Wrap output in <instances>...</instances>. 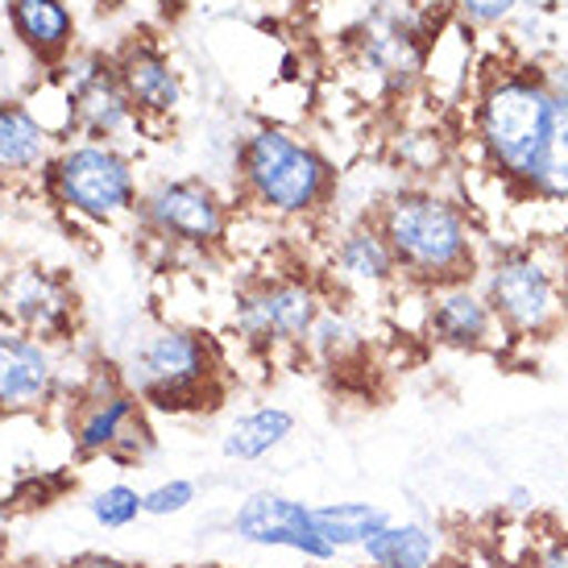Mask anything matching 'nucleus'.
I'll return each mask as SVG.
<instances>
[{"label": "nucleus", "instance_id": "nucleus-14", "mask_svg": "<svg viewBox=\"0 0 568 568\" xmlns=\"http://www.w3.org/2000/svg\"><path fill=\"white\" fill-rule=\"evenodd\" d=\"M75 286L42 262L13 266L0 278V324L30 332L38 341H67L75 328Z\"/></svg>", "mask_w": 568, "mask_h": 568}, {"label": "nucleus", "instance_id": "nucleus-33", "mask_svg": "<svg viewBox=\"0 0 568 568\" xmlns=\"http://www.w3.org/2000/svg\"><path fill=\"white\" fill-rule=\"evenodd\" d=\"M4 241H9V207L0 200V250H4Z\"/></svg>", "mask_w": 568, "mask_h": 568}, {"label": "nucleus", "instance_id": "nucleus-23", "mask_svg": "<svg viewBox=\"0 0 568 568\" xmlns=\"http://www.w3.org/2000/svg\"><path fill=\"white\" fill-rule=\"evenodd\" d=\"M556 104L552 125H548V142H544V159L536 166V179L527 187V204L539 207H565L568 204V67H548Z\"/></svg>", "mask_w": 568, "mask_h": 568}, {"label": "nucleus", "instance_id": "nucleus-22", "mask_svg": "<svg viewBox=\"0 0 568 568\" xmlns=\"http://www.w3.org/2000/svg\"><path fill=\"white\" fill-rule=\"evenodd\" d=\"M295 410L283 403H257V407L241 410L237 419L229 424L221 440L224 460H237V465H257V460L274 457L291 436H295Z\"/></svg>", "mask_w": 568, "mask_h": 568}, {"label": "nucleus", "instance_id": "nucleus-9", "mask_svg": "<svg viewBox=\"0 0 568 568\" xmlns=\"http://www.w3.org/2000/svg\"><path fill=\"white\" fill-rule=\"evenodd\" d=\"M138 224L145 237L174 253H216L229 245L233 204L204 174H174L142 191Z\"/></svg>", "mask_w": 568, "mask_h": 568}, {"label": "nucleus", "instance_id": "nucleus-24", "mask_svg": "<svg viewBox=\"0 0 568 568\" xmlns=\"http://www.w3.org/2000/svg\"><path fill=\"white\" fill-rule=\"evenodd\" d=\"M395 519L382 503H365V498H341V503H320L316 506V527L320 539L341 552H362L369 539L378 536L386 523Z\"/></svg>", "mask_w": 568, "mask_h": 568}, {"label": "nucleus", "instance_id": "nucleus-32", "mask_svg": "<svg viewBox=\"0 0 568 568\" xmlns=\"http://www.w3.org/2000/svg\"><path fill=\"white\" fill-rule=\"evenodd\" d=\"M560 332H568V266H565V286H560Z\"/></svg>", "mask_w": 568, "mask_h": 568}, {"label": "nucleus", "instance_id": "nucleus-18", "mask_svg": "<svg viewBox=\"0 0 568 568\" xmlns=\"http://www.w3.org/2000/svg\"><path fill=\"white\" fill-rule=\"evenodd\" d=\"M59 138L50 133L30 104L21 100H0V183H42L50 159L59 154Z\"/></svg>", "mask_w": 568, "mask_h": 568}, {"label": "nucleus", "instance_id": "nucleus-10", "mask_svg": "<svg viewBox=\"0 0 568 568\" xmlns=\"http://www.w3.org/2000/svg\"><path fill=\"white\" fill-rule=\"evenodd\" d=\"M54 80L63 88L71 138L121 145L129 133H142V121L129 104L112 54H95V50L71 54L67 63L54 67Z\"/></svg>", "mask_w": 568, "mask_h": 568}, {"label": "nucleus", "instance_id": "nucleus-35", "mask_svg": "<svg viewBox=\"0 0 568 568\" xmlns=\"http://www.w3.org/2000/svg\"><path fill=\"white\" fill-rule=\"evenodd\" d=\"M307 568H348V565H336V560H320V565H307Z\"/></svg>", "mask_w": 568, "mask_h": 568}, {"label": "nucleus", "instance_id": "nucleus-20", "mask_svg": "<svg viewBox=\"0 0 568 568\" xmlns=\"http://www.w3.org/2000/svg\"><path fill=\"white\" fill-rule=\"evenodd\" d=\"M365 568H440L448 560L444 527L427 519H390L362 548Z\"/></svg>", "mask_w": 568, "mask_h": 568}, {"label": "nucleus", "instance_id": "nucleus-15", "mask_svg": "<svg viewBox=\"0 0 568 568\" xmlns=\"http://www.w3.org/2000/svg\"><path fill=\"white\" fill-rule=\"evenodd\" d=\"M419 332L448 353H503L510 345L477 278L424 291V328Z\"/></svg>", "mask_w": 568, "mask_h": 568}, {"label": "nucleus", "instance_id": "nucleus-27", "mask_svg": "<svg viewBox=\"0 0 568 568\" xmlns=\"http://www.w3.org/2000/svg\"><path fill=\"white\" fill-rule=\"evenodd\" d=\"M448 17L465 26L469 33L477 30H503L523 13V0H444Z\"/></svg>", "mask_w": 568, "mask_h": 568}, {"label": "nucleus", "instance_id": "nucleus-1", "mask_svg": "<svg viewBox=\"0 0 568 568\" xmlns=\"http://www.w3.org/2000/svg\"><path fill=\"white\" fill-rule=\"evenodd\" d=\"M374 224L390 245L403 283L436 291L477 278L489 241L469 200L448 183H403L382 195Z\"/></svg>", "mask_w": 568, "mask_h": 568}, {"label": "nucleus", "instance_id": "nucleus-21", "mask_svg": "<svg viewBox=\"0 0 568 568\" xmlns=\"http://www.w3.org/2000/svg\"><path fill=\"white\" fill-rule=\"evenodd\" d=\"M390 166L403 183H444L453 162H457V142L448 138V129L427 121V125H398L390 138Z\"/></svg>", "mask_w": 568, "mask_h": 568}, {"label": "nucleus", "instance_id": "nucleus-31", "mask_svg": "<svg viewBox=\"0 0 568 568\" xmlns=\"http://www.w3.org/2000/svg\"><path fill=\"white\" fill-rule=\"evenodd\" d=\"M506 506H510V510H536V494H531V489L527 486H515L510 489V494H506Z\"/></svg>", "mask_w": 568, "mask_h": 568}, {"label": "nucleus", "instance_id": "nucleus-16", "mask_svg": "<svg viewBox=\"0 0 568 568\" xmlns=\"http://www.w3.org/2000/svg\"><path fill=\"white\" fill-rule=\"evenodd\" d=\"M63 390L54 345L38 341L30 332L0 324V415H33L50 407Z\"/></svg>", "mask_w": 568, "mask_h": 568}, {"label": "nucleus", "instance_id": "nucleus-19", "mask_svg": "<svg viewBox=\"0 0 568 568\" xmlns=\"http://www.w3.org/2000/svg\"><path fill=\"white\" fill-rule=\"evenodd\" d=\"M9 30L38 63L59 67L75 54L71 0H9Z\"/></svg>", "mask_w": 568, "mask_h": 568}, {"label": "nucleus", "instance_id": "nucleus-17", "mask_svg": "<svg viewBox=\"0 0 568 568\" xmlns=\"http://www.w3.org/2000/svg\"><path fill=\"white\" fill-rule=\"evenodd\" d=\"M116 75L125 83V95L142 129L171 125L183 109V75L171 63V54L154 38H129L125 47L112 54Z\"/></svg>", "mask_w": 568, "mask_h": 568}, {"label": "nucleus", "instance_id": "nucleus-34", "mask_svg": "<svg viewBox=\"0 0 568 568\" xmlns=\"http://www.w3.org/2000/svg\"><path fill=\"white\" fill-rule=\"evenodd\" d=\"M179 568H229V565H221V560H200V565H179Z\"/></svg>", "mask_w": 568, "mask_h": 568}, {"label": "nucleus", "instance_id": "nucleus-4", "mask_svg": "<svg viewBox=\"0 0 568 568\" xmlns=\"http://www.w3.org/2000/svg\"><path fill=\"white\" fill-rule=\"evenodd\" d=\"M121 378L150 410L187 415L224 395L221 345L195 324H159L133 341Z\"/></svg>", "mask_w": 568, "mask_h": 568}, {"label": "nucleus", "instance_id": "nucleus-3", "mask_svg": "<svg viewBox=\"0 0 568 568\" xmlns=\"http://www.w3.org/2000/svg\"><path fill=\"white\" fill-rule=\"evenodd\" d=\"M237 195L270 224L320 221L336 200V166L291 125H253L237 145Z\"/></svg>", "mask_w": 568, "mask_h": 568}, {"label": "nucleus", "instance_id": "nucleus-28", "mask_svg": "<svg viewBox=\"0 0 568 568\" xmlns=\"http://www.w3.org/2000/svg\"><path fill=\"white\" fill-rule=\"evenodd\" d=\"M142 498L150 519H179V515H187L191 506L200 503V481H191V477H162L150 489H142Z\"/></svg>", "mask_w": 568, "mask_h": 568}, {"label": "nucleus", "instance_id": "nucleus-25", "mask_svg": "<svg viewBox=\"0 0 568 568\" xmlns=\"http://www.w3.org/2000/svg\"><path fill=\"white\" fill-rule=\"evenodd\" d=\"M303 353H307L312 362L328 365V369H345L348 362L365 357V328H362V320H357V312H353L345 300L332 295L328 307L320 312V320L312 324V332H307Z\"/></svg>", "mask_w": 568, "mask_h": 568}, {"label": "nucleus", "instance_id": "nucleus-26", "mask_svg": "<svg viewBox=\"0 0 568 568\" xmlns=\"http://www.w3.org/2000/svg\"><path fill=\"white\" fill-rule=\"evenodd\" d=\"M88 515H92V523L104 527V531H125V527H133L138 519H145L142 489L129 486V481H109V486H100L92 494Z\"/></svg>", "mask_w": 568, "mask_h": 568}, {"label": "nucleus", "instance_id": "nucleus-2", "mask_svg": "<svg viewBox=\"0 0 568 568\" xmlns=\"http://www.w3.org/2000/svg\"><path fill=\"white\" fill-rule=\"evenodd\" d=\"M552 104L556 92L548 67L536 59L494 63L469 83V145L477 166L519 200H527L544 159Z\"/></svg>", "mask_w": 568, "mask_h": 568}, {"label": "nucleus", "instance_id": "nucleus-30", "mask_svg": "<svg viewBox=\"0 0 568 568\" xmlns=\"http://www.w3.org/2000/svg\"><path fill=\"white\" fill-rule=\"evenodd\" d=\"M63 568H145V565L121 560V556H112V552H80V556H71Z\"/></svg>", "mask_w": 568, "mask_h": 568}, {"label": "nucleus", "instance_id": "nucleus-7", "mask_svg": "<svg viewBox=\"0 0 568 568\" xmlns=\"http://www.w3.org/2000/svg\"><path fill=\"white\" fill-rule=\"evenodd\" d=\"M332 291L320 274L303 270H274L257 274L233 295V336L241 348L274 357V353H303L307 332L328 307Z\"/></svg>", "mask_w": 568, "mask_h": 568}, {"label": "nucleus", "instance_id": "nucleus-8", "mask_svg": "<svg viewBox=\"0 0 568 568\" xmlns=\"http://www.w3.org/2000/svg\"><path fill=\"white\" fill-rule=\"evenodd\" d=\"M67 432H71V444L83 460L100 457L129 469L154 453L150 407L129 390L121 369H95L71 395Z\"/></svg>", "mask_w": 568, "mask_h": 568}, {"label": "nucleus", "instance_id": "nucleus-11", "mask_svg": "<svg viewBox=\"0 0 568 568\" xmlns=\"http://www.w3.org/2000/svg\"><path fill=\"white\" fill-rule=\"evenodd\" d=\"M229 536L250 548L300 556L303 565L336 560L328 544L320 539L316 506L291 498L283 489H250L229 515Z\"/></svg>", "mask_w": 568, "mask_h": 568}, {"label": "nucleus", "instance_id": "nucleus-13", "mask_svg": "<svg viewBox=\"0 0 568 568\" xmlns=\"http://www.w3.org/2000/svg\"><path fill=\"white\" fill-rule=\"evenodd\" d=\"M432 38L407 9L403 13L398 9H378L374 17H365L362 33H357V59H362L365 75H374V83H382L390 95L407 100L427 80Z\"/></svg>", "mask_w": 568, "mask_h": 568}, {"label": "nucleus", "instance_id": "nucleus-6", "mask_svg": "<svg viewBox=\"0 0 568 568\" xmlns=\"http://www.w3.org/2000/svg\"><path fill=\"white\" fill-rule=\"evenodd\" d=\"M42 191L67 216H80L88 224H121L138 221L145 187L125 145L75 138L59 145V154L50 159Z\"/></svg>", "mask_w": 568, "mask_h": 568}, {"label": "nucleus", "instance_id": "nucleus-29", "mask_svg": "<svg viewBox=\"0 0 568 568\" xmlns=\"http://www.w3.org/2000/svg\"><path fill=\"white\" fill-rule=\"evenodd\" d=\"M527 568H568V527H552L531 544Z\"/></svg>", "mask_w": 568, "mask_h": 568}, {"label": "nucleus", "instance_id": "nucleus-12", "mask_svg": "<svg viewBox=\"0 0 568 568\" xmlns=\"http://www.w3.org/2000/svg\"><path fill=\"white\" fill-rule=\"evenodd\" d=\"M336 300L345 303H386L403 291V274L374 216L341 224L328 241V262L320 274Z\"/></svg>", "mask_w": 568, "mask_h": 568}, {"label": "nucleus", "instance_id": "nucleus-5", "mask_svg": "<svg viewBox=\"0 0 568 568\" xmlns=\"http://www.w3.org/2000/svg\"><path fill=\"white\" fill-rule=\"evenodd\" d=\"M565 266L568 245H552V241H503L486 250L477 286L510 336V345H531L560 332Z\"/></svg>", "mask_w": 568, "mask_h": 568}]
</instances>
